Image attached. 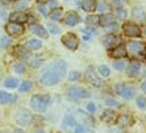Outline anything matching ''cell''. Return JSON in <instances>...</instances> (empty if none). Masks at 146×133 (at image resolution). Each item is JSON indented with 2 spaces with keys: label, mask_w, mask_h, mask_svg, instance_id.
I'll use <instances>...</instances> for the list:
<instances>
[{
  "label": "cell",
  "mask_w": 146,
  "mask_h": 133,
  "mask_svg": "<svg viewBox=\"0 0 146 133\" xmlns=\"http://www.w3.org/2000/svg\"><path fill=\"white\" fill-rule=\"evenodd\" d=\"M65 75H66V63L63 61H57L45 70V72L41 75L40 82L44 86H54Z\"/></svg>",
  "instance_id": "1"
},
{
  "label": "cell",
  "mask_w": 146,
  "mask_h": 133,
  "mask_svg": "<svg viewBox=\"0 0 146 133\" xmlns=\"http://www.w3.org/2000/svg\"><path fill=\"white\" fill-rule=\"evenodd\" d=\"M49 103H50L49 95H34L31 99V107L37 112H44L48 108Z\"/></svg>",
  "instance_id": "2"
},
{
  "label": "cell",
  "mask_w": 146,
  "mask_h": 133,
  "mask_svg": "<svg viewBox=\"0 0 146 133\" xmlns=\"http://www.w3.org/2000/svg\"><path fill=\"white\" fill-rule=\"evenodd\" d=\"M15 120H16V123L21 126H27L32 123V120H33V116H32L31 111H28L25 108H21L19 109L15 115Z\"/></svg>",
  "instance_id": "3"
},
{
  "label": "cell",
  "mask_w": 146,
  "mask_h": 133,
  "mask_svg": "<svg viewBox=\"0 0 146 133\" xmlns=\"http://www.w3.org/2000/svg\"><path fill=\"white\" fill-rule=\"evenodd\" d=\"M116 92L119 94L120 96H122L124 99H132L134 94H136V90L133 88L132 86H128L125 83H119L116 84Z\"/></svg>",
  "instance_id": "4"
},
{
  "label": "cell",
  "mask_w": 146,
  "mask_h": 133,
  "mask_svg": "<svg viewBox=\"0 0 146 133\" xmlns=\"http://www.w3.org/2000/svg\"><path fill=\"white\" fill-rule=\"evenodd\" d=\"M62 42H63V45H65L67 49H70V50H75V49H78V46H79V38L72 33L65 34V36L62 37Z\"/></svg>",
  "instance_id": "5"
},
{
  "label": "cell",
  "mask_w": 146,
  "mask_h": 133,
  "mask_svg": "<svg viewBox=\"0 0 146 133\" xmlns=\"http://www.w3.org/2000/svg\"><path fill=\"white\" fill-rule=\"evenodd\" d=\"M78 125H79V123L76 121V119H75L72 115H67V116H65V119H63V121H62V128L68 133H74Z\"/></svg>",
  "instance_id": "6"
},
{
  "label": "cell",
  "mask_w": 146,
  "mask_h": 133,
  "mask_svg": "<svg viewBox=\"0 0 146 133\" xmlns=\"http://www.w3.org/2000/svg\"><path fill=\"white\" fill-rule=\"evenodd\" d=\"M68 96L72 99H86V98H90L91 94L88 90L82 88V87H71L68 90Z\"/></svg>",
  "instance_id": "7"
},
{
  "label": "cell",
  "mask_w": 146,
  "mask_h": 133,
  "mask_svg": "<svg viewBox=\"0 0 146 133\" xmlns=\"http://www.w3.org/2000/svg\"><path fill=\"white\" fill-rule=\"evenodd\" d=\"M122 31H124L125 36H128V37H139L142 34L141 29L136 24H133V23H125L124 27H122Z\"/></svg>",
  "instance_id": "8"
},
{
  "label": "cell",
  "mask_w": 146,
  "mask_h": 133,
  "mask_svg": "<svg viewBox=\"0 0 146 133\" xmlns=\"http://www.w3.org/2000/svg\"><path fill=\"white\" fill-rule=\"evenodd\" d=\"M104 46H106L107 49H115L116 46H119L120 42H121V40H120V37H117V36H115V34H107L106 37H104Z\"/></svg>",
  "instance_id": "9"
},
{
  "label": "cell",
  "mask_w": 146,
  "mask_h": 133,
  "mask_svg": "<svg viewBox=\"0 0 146 133\" xmlns=\"http://www.w3.org/2000/svg\"><path fill=\"white\" fill-rule=\"evenodd\" d=\"M7 32L11 36H20V34L24 33V27L20 24V23H13L11 21L9 24L7 25Z\"/></svg>",
  "instance_id": "10"
},
{
  "label": "cell",
  "mask_w": 146,
  "mask_h": 133,
  "mask_svg": "<svg viewBox=\"0 0 146 133\" xmlns=\"http://www.w3.org/2000/svg\"><path fill=\"white\" fill-rule=\"evenodd\" d=\"M129 50L134 54H143L146 51V45L138 41H132L129 42Z\"/></svg>",
  "instance_id": "11"
},
{
  "label": "cell",
  "mask_w": 146,
  "mask_h": 133,
  "mask_svg": "<svg viewBox=\"0 0 146 133\" xmlns=\"http://www.w3.org/2000/svg\"><path fill=\"white\" fill-rule=\"evenodd\" d=\"M86 76H87V79H88V82L91 83V84L96 86V87H102L103 83H104L102 80V78H99L98 75H96V72L92 71V70H88L87 74H86Z\"/></svg>",
  "instance_id": "12"
},
{
  "label": "cell",
  "mask_w": 146,
  "mask_h": 133,
  "mask_svg": "<svg viewBox=\"0 0 146 133\" xmlns=\"http://www.w3.org/2000/svg\"><path fill=\"white\" fill-rule=\"evenodd\" d=\"M99 24L102 27H111L112 24H115V16L112 13H103L99 17Z\"/></svg>",
  "instance_id": "13"
},
{
  "label": "cell",
  "mask_w": 146,
  "mask_h": 133,
  "mask_svg": "<svg viewBox=\"0 0 146 133\" xmlns=\"http://www.w3.org/2000/svg\"><path fill=\"white\" fill-rule=\"evenodd\" d=\"M109 55H111L112 58H116V59H120V58H124V57H126L125 46H122V45L116 46L115 49H112V50L109 51Z\"/></svg>",
  "instance_id": "14"
},
{
  "label": "cell",
  "mask_w": 146,
  "mask_h": 133,
  "mask_svg": "<svg viewBox=\"0 0 146 133\" xmlns=\"http://www.w3.org/2000/svg\"><path fill=\"white\" fill-rule=\"evenodd\" d=\"M116 112L112 111V109H106L104 112L102 113V120L107 124H113L116 121Z\"/></svg>",
  "instance_id": "15"
},
{
  "label": "cell",
  "mask_w": 146,
  "mask_h": 133,
  "mask_svg": "<svg viewBox=\"0 0 146 133\" xmlns=\"http://www.w3.org/2000/svg\"><path fill=\"white\" fill-rule=\"evenodd\" d=\"M80 21V17L78 16V13L76 12H68L67 15H66L65 17V23L68 25V27H74V25H76Z\"/></svg>",
  "instance_id": "16"
},
{
  "label": "cell",
  "mask_w": 146,
  "mask_h": 133,
  "mask_svg": "<svg viewBox=\"0 0 146 133\" xmlns=\"http://www.w3.org/2000/svg\"><path fill=\"white\" fill-rule=\"evenodd\" d=\"M116 123L119 124L120 126H128V125H132L133 124V119L128 113H122V115H120V116L116 119Z\"/></svg>",
  "instance_id": "17"
},
{
  "label": "cell",
  "mask_w": 146,
  "mask_h": 133,
  "mask_svg": "<svg viewBox=\"0 0 146 133\" xmlns=\"http://www.w3.org/2000/svg\"><path fill=\"white\" fill-rule=\"evenodd\" d=\"M141 71V63L138 61H132L128 67V75L129 76H137Z\"/></svg>",
  "instance_id": "18"
},
{
  "label": "cell",
  "mask_w": 146,
  "mask_h": 133,
  "mask_svg": "<svg viewBox=\"0 0 146 133\" xmlns=\"http://www.w3.org/2000/svg\"><path fill=\"white\" fill-rule=\"evenodd\" d=\"M132 15H133V17L136 19V21H138V23H145L146 21V13H145V11H143V8L136 7L133 9Z\"/></svg>",
  "instance_id": "19"
},
{
  "label": "cell",
  "mask_w": 146,
  "mask_h": 133,
  "mask_svg": "<svg viewBox=\"0 0 146 133\" xmlns=\"http://www.w3.org/2000/svg\"><path fill=\"white\" fill-rule=\"evenodd\" d=\"M9 20L13 21V23H20V24H23V23L28 21V16L25 13H23V12H13V13L9 15Z\"/></svg>",
  "instance_id": "20"
},
{
  "label": "cell",
  "mask_w": 146,
  "mask_h": 133,
  "mask_svg": "<svg viewBox=\"0 0 146 133\" xmlns=\"http://www.w3.org/2000/svg\"><path fill=\"white\" fill-rule=\"evenodd\" d=\"M82 8L87 12H94L98 8L96 0H82Z\"/></svg>",
  "instance_id": "21"
},
{
  "label": "cell",
  "mask_w": 146,
  "mask_h": 133,
  "mask_svg": "<svg viewBox=\"0 0 146 133\" xmlns=\"http://www.w3.org/2000/svg\"><path fill=\"white\" fill-rule=\"evenodd\" d=\"M16 96L15 95H11L9 92H5V91H0V103H13L16 102Z\"/></svg>",
  "instance_id": "22"
},
{
  "label": "cell",
  "mask_w": 146,
  "mask_h": 133,
  "mask_svg": "<svg viewBox=\"0 0 146 133\" xmlns=\"http://www.w3.org/2000/svg\"><path fill=\"white\" fill-rule=\"evenodd\" d=\"M31 29L34 34H37V36H40V37H42V38L48 37V32H46V29H45L42 25H32Z\"/></svg>",
  "instance_id": "23"
},
{
  "label": "cell",
  "mask_w": 146,
  "mask_h": 133,
  "mask_svg": "<svg viewBox=\"0 0 146 133\" xmlns=\"http://www.w3.org/2000/svg\"><path fill=\"white\" fill-rule=\"evenodd\" d=\"M41 46H42V42L40 41V40H28L27 41V48L31 49V50H37V49H40Z\"/></svg>",
  "instance_id": "24"
},
{
  "label": "cell",
  "mask_w": 146,
  "mask_h": 133,
  "mask_svg": "<svg viewBox=\"0 0 146 133\" xmlns=\"http://www.w3.org/2000/svg\"><path fill=\"white\" fill-rule=\"evenodd\" d=\"M50 19L54 21H58L62 19V8H54L50 13Z\"/></svg>",
  "instance_id": "25"
},
{
  "label": "cell",
  "mask_w": 146,
  "mask_h": 133,
  "mask_svg": "<svg viewBox=\"0 0 146 133\" xmlns=\"http://www.w3.org/2000/svg\"><path fill=\"white\" fill-rule=\"evenodd\" d=\"M4 86L8 87V88H15V87L19 86V80L16 78H7L5 82H4Z\"/></svg>",
  "instance_id": "26"
},
{
  "label": "cell",
  "mask_w": 146,
  "mask_h": 133,
  "mask_svg": "<svg viewBox=\"0 0 146 133\" xmlns=\"http://www.w3.org/2000/svg\"><path fill=\"white\" fill-rule=\"evenodd\" d=\"M116 16H117V19H120V20H125L126 16H128V12H126L125 8L119 7L116 9Z\"/></svg>",
  "instance_id": "27"
},
{
  "label": "cell",
  "mask_w": 146,
  "mask_h": 133,
  "mask_svg": "<svg viewBox=\"0 0 146 133\" xmlns=\"http://www.w3.org/2000/svg\"><path fill=\"white\" fill-rule=\"evenodd\" d=\"M98 70H99V74L102 75V76H104V78L109 76V74H111V71H109V67H108V66L100 65V66H99Z\"/></svg>",
  "instance_id": "28"
},
{
  "label": "cell",
  "mask_w": 146,
  "mask_h": 133,
  "mask_svg": "<svg viewBox=\"0 0 146 133\" xmlns=\"http://www.w3.org/2000/svg\"><path fill=\"white\" fill-rule=\"evenodd\" d=\"M41 63H42V58L41 57H33V58L29 59V65L32 67H38V66H41Z\"/></svg>",
  "instance_id": "29"
},
{
  "label": "cell",
  "mask_w": 146,
  "mask_h": 133,
  "mask_svg": "<svg viewBox=\"0 0 146 133\" xmlns=\"http://www.w3.org/2000/svg\"><path fill=\"white\" fill-rule=\"evenodd\" d=\"M32 88V82H29V80H25V82H23L20 84V87H19V90H20V92H25V91H29V90Z\"/></svg>",
  "instance_id": "30"
},
{
  "label": "cell",
  "mask_w": 146,
  "mask_h": 133,
  "mask_svg": "<svg viewBox=\"0 0 146 133\" xmlns=\"http://www.w3.org/2000/svg\"><path fill=\"white\" fill-rule=\"evenodd\" d=\"M13 70L17 72V74H24V72H25L24 63H21V62H19V63H15V65H13Z\"/></svg>",
  "instance_id": "31"
},
{
  "label": "cell",
  "mask_w": 146,
  "mask_h": 133,
  "mask_svg": "<svg viewBox=\"0 0 146 133\" xmlns=\"http://www.w3.org/2000/svg\"><path fill=\"white\" fill-rule=\"evenodd\" d=\"M136 103H137V106H138L141 109L146 108V98L145 96H138V98L136 99Z\"/></svg>",
  "instance_id": "32"
},
{
  "label": "cell",
  "mask_w": 146,
  "mask_h": 133,
  "mask_svg": "<svg viewBox=\"0 0 146 133\" xmlns=\"http://www.w3.org/2000/svg\"><path fill=\"white\" fill-rule=\"evenodd\" d=\"M86 23L88 25H95V24H99V17L98 16H88L86 19Z\"/></svg>",
  "instance_id": "33"
},
{
  "label": "cell",
  "mask_w": 146,
  "mask_h": 133,
  "mask_svg": "<svg viewBox=\"0 0 146 133\" xmlns=\"http://www.w3.org/2000/svg\"><path fill=\"white\" fill-rule=\"evenodd\" d=\"M113 67H115L116 70H119V71H122V70L125 68V62L124 61H116L115 63H113Z\"/></svg>",
  "instance_id": "34"
},
{
  "label": "cell",
  "mask_w": 146,
  "mask_h": 133,
  "mask_svg": "<svg viewBox=\"0 0 146 133\" xmlns=\"http://www.w3.org/2000/svg\"><path fill=\"white\" fill-rule=\"evenodd\" d=\"M16 54L19 57H27L28 50L25 48H23V46H19V48H16Z\"/></svg>",
  "instance_id": "35"
},
{
  "label": "cell",
  "mask_w": 146,
  "mask_h": 133,
  "mask_svg": "<svg viewBox=\"0 0 146 133\" xmlns=\"http://www.w3.org/2000/svg\"><path fill=\"white\" fill-rule=\"evenodd\" d=\"M96 9H99L102 13H104V12H107L109 8H108V5H107L104 1H100V3H98V8H96Z\"/></svg>",
  "instance_id": "36"
},
{
  "label": "cell",
  "mask_w": 146,
  "mask_h": 133,
  "mask_svg": "<svg viewBox=\"0 0 146 133\" xmlns=\"http://www.w3.org/2000/svg\"><path fill=\"white\" fill-rule=\"evenodd\" d=\"M11 44V40L8 37H1V40H0V48L4 49V48H7L8 45Z\"/></svg>",
  "instance_id": "37"
},
{
  "label": "cell",
  "mask_w": 146,
  "mask_h": 133,
  "mask_svg": "<svg viewBox=\"0 0 146 133\" xmlns=\"http://www.w3.org/2000/svg\"><path fill=\"white\" fill-rule=\"evenodd\" d=\"M106 104L109 107H120L119 102L115 99H111V98H108V99H106Z\"/></svg>",
  "instance_id": "38"
},
{
  "label": "cell",
  "mask_w": 146,
  "mask_h": 133,
  "mask_svg": "<svg viewBox=\"0 0 146 133\" xmlns=\"http://www.w3.org/2000/svg\"><path fill=\"white\" fill-rule=\"evenodd\" d=\"M80 78V72L79 71H71L70 72V75H68V79L71 80V82H74V80H76V79Z\"/></svg>",
  "instance_id": "39"
},
{
  "label": "cell",
  "mask_w": 146,
  "mask_h": 133,
  "mask_svg": "<svg viewBox=\"0 0 146 133\" xmlns=\"http://www.w3.org/2000/svg\"><path fill=\"white\" fill-rule=\"evenodd\" d=\"M49 31H50L53 34H58L59 32H61V31H59V28H58L57 25L51 24V23H49Z\"/></svg>",
  "instance_id": "40"
},
{
  "label": "cell",
  "mask_w": 146,
  "mask_h": 133,
  "mask_svg": "<svg viewBox=\"0 0 146 133\" xmlns=\"http://www.w3.org/2000/svg\"><path fill=\"white\" fill-rule=\"evenodd\" d=\"M38 11H40V12L44 15V16H48V11H46V5H45V4L41 3L40 7H38Z\"/></svg>",
  "instance_id": "41"
},
{
  "label": "cell",
  "mask_w": 146,
  "mask_h": 133,
  "mask_svg": "<svg viewBox=\"0 0 146 133\" xmlns=\"http://www.w3.org/2000/svg\"><path fill=\"white\" fill-rule=\"evenodd\" d=\"M124 3H125V0H112V4L115 5V7H122L124 5Z\"/></svg>",
  "instance_id": "42"
},
{
  "label": "cell",
  "mask_w": 146,
  "mask_h": 133,
  "mask_svg": "<svg viewBox=\"0 0 146 133\" xmlns=\"http://www.w3.org/2000/svg\"><path fill=\"white\" fill-rule=\"evenodd\" d=\"M87 109H88V112L94 113L96 111V106L94 104V103H88V106H87Z\"/></svg>",
  "instance_id": "43"
},
{
  "label": "cell",
  "mask_w": 146,
  "mask_h": 133,
  "mask_svg": "<svg viewBox=\"0 0 146 133\" xmlns=\"http://www.w3.org/2000/svg\"><path fill=\"white\" fill-rule=\"evenodd\" d=\"M16 8H19V9H25V8H27V4L25 3H17Z\"/></svg>",
  "instance_id": "44"
},
{
  "label": "cell",
  "mask_w": 146,
  "mask_h": 133,
  "mask_svg": "<svg viewBox=\"0 0 146 133\" xmlns=\"http://www.w3.org/2000/svg\"><path fill=\"white\" fill-rule=\"evenodd\" d=\"M58 3H57V0H50L49 1V7H57Z\"/></svg>",
  "instance_id": "45"
},
{
  "label": "cell",
  "mask_w": 146,
  "mask_h": 133,
  "mask_svg": "<svg viewBox=\"0 0 146 133\" xmlns=\"http://www.w3.org/2000/svg\"><path fill=\"white\" fill-rule=\"evenodd\" d=\"M141 90H142L143 92H146V80L142 83V84H141Z\"/></svg>",
  "instance_id": "46"
},
{
  "label": "cell",
  "mask_w": 146,
  "mask_h": 133,
  "mask_svg": "<svg viewBox=\"0 0 146 133\" xmlns=\"http://www.w3.org/2000/svg\"><path fill=\"white\" fill-rule=\"evenodd\" d=\"M84 32H86V33H90V34H91V33H95V31H94V29H90V28L84 29Z\"/></svg>",
  "instance_id": "47"
},
{
  "label": "cell",
  "mask_w": 146,
  "mask_h": 133,
  "mask_svg": "<svg viewBox=\"0 0 146 133\" xmlns=\"http://www.w3.org/2000/svg\"><path fill=\"white\" fill-rule=\"evenodd\" d=\"M13 133H25V132H24V130H21V129H15Z\"/></svg>",
  "instance_id": "48"
},
{
  "label": "cell",
  "mask_w": 146,
  "mask_h": 133,
  "mask_svg": "<svg viewBox=\"0 0 146 133\" xmlns=\"http://www.w3.org/2000/svg\"><path fill=\"white\" fill-rule=\"evenodd\" d=\"M83 40H86V41H90V37H88V36H84V38H83Z\"/></svg>",
  "instance_id": "49"
},
{
  "label": "cell",
  "mask_w": 146,
  "mask_h": 133,
  "mask_svg": "<svg viewBox=\"0 0 146 133\" xmlns=\"http://www.w3.org/2000/svg\"><path fill=\"white\" fill-rule=\"evenodd\" d=\"M4 3H11V1H12V0H3Z\"/></svg>",
  "instance_id": "50"
},
{
  "label": "cell",
  "mask_w": 146,
  "mask_h": 133,
  "mask_svg": "<svg viewBox=\"0 0 146 133\" xmlns=\"http://www.w3.org/2000/svg\"><path fill=\"white\" fill-rule=\"evenodd\" d=\"M143 36H145V37H146V28H145V29H143Z\"/></svg>",
  "instance_id": "51"
},
{
  "label": "cell",
  "mask_w": 146,
  "mask_h": 133,
  "mask_svg": "<svg viewBox=\"0 0 146 133\" xmlns=\"http://www.w3.org/2000/svg\"><path fill=\"white\" fill-rule=\"evenodd\" d=\"M36 133H45V132H44V130H37Z\"/></svg>",
  "instance_id": "52"
},
{
  "label": "cell",
  "mask_w": 146,
  "mask_h": 133,
  "mask_svg": "<svg viewBox=\"0 0 146 133\" xmlns=\"http://www.w3.org/2000/svg\"><path fill=\"white\" fill-rule=\"evenodd\" d=\"M38 1H40V3H44V1H46V0H38Z\"/></svg>",
  "instance_id": "53"
},
{
  "label": "cell",
  "mask_w": 146,
  "mask_h": 133,
  "mask_svg": "<svg viewBox=\"0 0 146 133\" xmlns=\"http://www.w3.org/2000/svg\"><path fill=\"white\" fill-rule=\"evenodd\" d=\"M0 76H1V75H0Z\"/></svg>",
  "instance_id": "54"
}]
</instances>
